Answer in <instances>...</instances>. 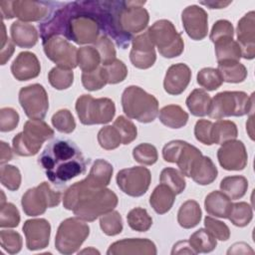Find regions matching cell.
Segmentation results:
<instances>
[{"label": "cell", "instance_id": "cell-24", "mask_svg": "<svg viewBox=\"0 0 255 255\" xmlns=\"http://www.w3.org/2000/svg\"><path fill=\"white\" fill-rule=\"evenodd\" d=\"M12 41L20 48H32L38 42V32L36 28L29 23L15 21L10 27Z\"/></svg>", "mask_w": 255, "mask_h": 255}, {"label": "cell", "instance_id": "cell-15", "mask_svg": "<svg viewBox=\"0 0 255 255\" xmlns=\"http://www.w3.org/2000/svg\"><path fill=\"white\" fill-rule=\"evenodd\" d=\"M44 53L49 60L59 68L73 70L78 66V49L67 39L61 36H54L43 42Z\"/></svg>", "mask_w": 255, "mask_h": 255}, {"label": "cell", "instance_id": "cell-14", "mask_svg": "<svg viewBox=\"0 0 255 255\" xmlns=\"http://www.w3.org/2000/svg\"><path fill=\"white\" fill-rule=\"evenodd\" d=\"M116 180L124 193L131 197H139L147 191L151 182V174L146 167L132 166L120 170Z\"/></svg>", "mask_w": 255, "mask_h": 255}, {"label": "cell", "instance_id": "cell-34", "mask_svg": "<svg viewBox=\"0 0 255 255\" xmlns=\"http://www.w3.org/2000/svg\"><path fill=\"white\" fill-rule=\"evenodd\" d=\"M238 135L236 125L227 120H218L212 125L211 136L215 144H223L229 140H233Z\"/></svg>", "mask_w": 255, "mask_h": 255}, {"label": "cell", "instance_id": "cell-51", "mask_svg": "<svg viewBox=\"0 0 255 255\" xmlns=\"http://www.w3.org/2000/svg\"><path fill=\"white\" fill-rule=\"evenodd\" d=\"M0 244L1 247L9 254H16L21 251L23 241L18 232L14 230H1Z\"/></svg>", "mask_w": 255, "mask_h": 255}, {"label": "cell", "instance_id": "cell-29", "mask_svg": "<svg viewBox=\"0 0 255 255\" xmlns=\"http://www.w3.org/2000/svg\"><path fill=\"white\" fill-rule=\"evenodd\" d=\"M202 217V211L197 201L186 200L181 204L177 212V222L185 229H190L198 225Z\"/></svg>", "mask_w": 255, "mask_h": 255}, {"label": "cell", "instance_id": "cell-25", "mask_svg": "<svg viewBox=\"0 0 255 255\" xmlns=\"http://www.w3.org/2000/svg\"><path fill=\"white\" fill-rule=\"evenodd\" d=\"M113 165L105 159H97L91 167L89 175L85 178L86 181L94 188H106L113 176Z\"/></svg>", "mask_w": 255, "mask_h": 255}, {"label": "cell", "instance_id": "cell-5", "mask_svg": "<svg viewBox=\"0 0 255 255\" xmlns=\"http://www.w3.org/2000/svg\"><path fill=\"white\" fill-rule=\"evenodd\" d=\"M53 136L54 130L43 120H29L24 124L23 131L13 137V150L20 156L35 155L42 144Z\"/></svg>", "mask_w": 255, "mask_h": 255}, {"label": "cell", "instance_id": "cell-37", "mask_svg": "<svg viewBox=\"0 0 255 255\" xmlns=\"http://www.w3.org/2000/svg\"><path fill=\"white\" fill-rule=\"evenodd\" d=\"M78 66L83 72H92L100 67L101 56L93 46H84L78 49Z\"/></svg>", "mask_w": 255, "mask_h": 255}, {"label": "cell", "instance_id": "cell-52", "mask_svg": "<svg viewBox=\"0 0 255 255\" xmlns=\"http://www.w3.org/2000/svg\"><path fill=\"white\" fill-rule=\"evenodd\" d=\"M20 223V213L17 207L11 203L6 202L0 205V227L13 228Z\"/></svg>", "mask_w": 255, "mask_h": 255}, {"label": "cell", "instance_id": "cell-47", "mask_svg": "<svg viewBox=\"0 0 255 255\" xmlns=\"http://www.w3.org/2000/svg\"><path fill=\"white\" fill-rule=\"evenodd\" d=\"M132 156L135 161L143 165H152L157 161L158 154L154 145L143 142L132 149Z\"/></svg>", "mask_w": 255, "mask_h": 255}, {"label": "cell", "instance_id": "cell-30", "mask_svg": "<svg viewBox=\"0 0 255 255\" xmlns=\"http://www.w3.org/2000/svg\"><path fill=\"white\" fill-rule=\"evenodd\" d=\"M188 114L177 105H167L159 111L158 119L162 125L170 128H180L188 122Z\"/></svg>", "mask_w": 255, "mask_h": 255}, {"label": "cell", "instance_id": "cell-48", "mask_svg": "<svg viewBox=\"0 0 255 255\" xmlns=\"http://www.w3.org/2000/svg\"><path fill=\"white\" fill-rule=\"evenodd\" d=\"M121 134L122 143L128 144L137 136V129L134 124L124 116H120L115 120L113 125Z\"/></svg>", "mask_w": 255, "mask_h": 255}, {"label": "cell", "instance_id": "cell-62", "mask_svg": "<svg viewBox=\"0 0 255 255\" xmlns=\"http://www.w3.org/2000/svg\"><path fill=\"white\" fill-rule=\"evenodd\" d=\"M232 3V1H200L199 4L204 5L210 9H222L227 7L228 5H230Z\"/></svg>", "mask_w": 255, "mask_h": 255}, {"label": "cell", "instance_id": "cell-11", "mask_svg": "<svg viewBox=\"0 0 255 255\" xmlns=\"http://www.w3.org/2000/svg\"><path fill=\"white\" fill-rule=\"evenodd\" d=\"M61 201V192L54 190L46 181L28 189L22 196L21 205L28 216H38L45 213L47 208L58 206Z\"/></svg>", "mask_w": 255, "mask_h": 255}, {"label": "cell", "instance_id": "cell-57", "mask_svg": "<svg viewBox=\"0 0 255 255\" xmlns=\"http://www.w3.org/2000/svg\"><path fill=\"white\" fill-rule=\"evenodd\" d=\"M213 123L207 120H198L194 126V135L195 138L203 144L211 145L213 144L211 129Z\"/></svg>", "mask_w": 255, "mask_h": 255}, {"label": "cell", "instance_id": "cell-55", "mask_svg": "<svg viewBox=\"0 0 255 255\" xmlns=\"http://www.w3.org/2000/svg\"><path fill=\"white\" fill-rule=\"evenodd\" d=\"M204 226L216 239L220 241H227L230 237L229 227L224 222L211 216H206L204 218Z\"/></svg>", "mask_w": 255, "mask_h": 255}, {"label": "cell", "instance_id": "cell-39", "mask_svg": "<svg viewBox=\"0 0 255 255\" xmlns=\"http://www.w3.org/2000/svg\"><path fill=\"white\" fill-rule=\"evenodd\" d=\"M128 226L138 232L147 231L152 225V218L147 213L146 209L141 207L132 208L127 215Z\"/></svg>", "mask_w": 255, "mask_h": 255}, {"label": "cell", "instance_id": "cell-6", "mask_svg": "<svg viewBox=\"0 0 255 255\" xmlns=\"http://www.w3.org/2000/svg\"><path fill=\"white\" fill-rule=\"evenodd\" d=\"M75 108L80 122L86 126L108 124L116 114V106L111 99H95L91 95L80 96Z\"/></svg>", "mask_w": 255, "mask_h": 255}, {"label": "cell", "instance_id": "cell-35", "mask_svg": "<svg viewBox=\"0 0 255 255\" xmlns=\"http://www.w3.org/2000/svg\"><path fill=\"white\" fill-rule=\"evenodd\" d=\"M189 243L193 250L198 253H209L217 246L216 238L204 228H200L192 233L189 237Z\"/></svg>", "mask_w": 255, "mask_h": 255}, {"label": "cell", "instance_id": "cell-46", "mask_svg": "<svg viewBox=\"0 0 255 255\" xmlns=\"http://www.w3.org/2000/svg\"><path fill=\"white\" fill-rule=\"evenodd\" d=\"M53 127L60 132L71 133L76 128V122L72 113L67 110H59L56 112L51 119Z\"/></svg>", "mask_w": 255, "mask_h": 255}, {"label": "cell", "instance_id": "cell-43", "mask_svg": "<svg viewBox=\"0 0 255 255\" xmlns=\"http://www.w3.org/2000/svg\"><path fill=\"white\" fill-rule=\"evenodd\" d=\"M50 85L56 90H66L70 88L74 82V73L72 70H66L54 67L48 74Z\"/></svg>", "mask_w": 255, "mask_h": 255}, {"label": "cell", "instance_id": "cell-23", "mask_svg": "<svg viewBox=\"0 0 255 255\" xmlns=\"http://www.w3.org/2000/svg\"><path fill=\"white\" fill-rule=\"evenodd\" d=\"M41 72L40 62L32 52H21L11 64V73L18 81H29L37 78Z\"/></svg>", "mask_w": 255, "mask_h": 255}, {"label": "cell", "instance_id": "cell-38", "mask_svg": "<svg viewBox=\"0 0 255 255\" xmlns=\"http://www.w3.org/2000/svg\"><path fill=\"white\" fill-rule=\"evenodd\" d=\"M253 212L252 207L244 201L232 203L228 219L231 223L237 227L247 226L252 220Z\"/></svg>", "mask_w": 255, "mask_h": 255}, {"label": "cell", "instance_id": "cell-36", "mask_svg": "<svg viewBox=\"0 0 255 255\" xmlns=\"http://www.w3.org/2000/svg\"><path fill=\"white\" fill-rule=\"evenodd\" d=\"M215 48V55L217 59V63L229 62V61H236L242 58L241 49L236 41L233 39L219 41L214 44Z\"/></svg>", "mask_w": 255, "mask_h": 255}, {"label": "cell", "instance_id": "cell-16", "mask_svg": "<svg viewBox=\"0 0 255 255\" xmlns=\"http://www.w3.org/2000/svg\"><path fill=\"white\" fill-rule=\"evenodd\" d=\"M217 159L225 170H243L248 161L246 147L241 140L224 142L217 150Z\"/></svg>", "mask_w": 255, "mask_h": 255}, {"label": "cell", "instance_id": "cell-8", "mask_svg": "<svg viewBox=\"0 0 255 255\" xmlns=\"http://www.w3.org/2000/svg\"><path fill=\"white\" fill-rule=\"evenodd\" d=\"M90 234V227L79 217H70L63 220L57 230L55 237L56 249L64 254L70 255L79 250Z\"/></svg>", "mask_w": 255, "mask_h": 255}, {"label": "cell", "instance_id": "cell-27", "mask_svg": "<svg viewBox=\"0 0 255 255\" xmlns=\"http://www.w3.org/2000/svg\"><path fill=\"white\" fill-rule=\"evenodd\" d=\"M175 195L170 187L160 183L153 189L149 197V204L157 214H164L171 209Z\"/></svg>", "mask_w": 255, "mask_h": 255}, {"label": "cell", "instance_id": "cell-31", "mask_svg": "<svg viewBox=\"0 0 255 255\" xmlns=\"http://www.w3.org/2000/svg\"><path fill=\"white\" fill-rule=\"evenodd\" d=\"M185 104L191 115L195 117H204L208 114L211 98L204 90L195 89L188 95Z\"/></svg>", "mask_w": 255, "mask_h": 255}, {"label": "cell", "instance_id": "cell-2", "mask_svg": "<svg viewBox=\"0 0 255 255\" xmlns=\"http://www.w3.org/2000/svg\"><path fill=\"white\" fill-rule=\"evenodd\" d=\"M117 194L108 188H94L86 179L75 182L64 193L63 205L72 210L80 219L95 221L102 215L114 210L118 205Z\"/></svg>", "mask_w": 255, "mask_h": 255}, {"label": "cell", "instance_id": "cell-63", "mask_svg": "<svg viewBox=\"0 0 255 255\" xmlns=\"http://www.w3.org/2000/svg\"><path fill=\"white\" fill-rule=\"evenodd\" d=\"M80 253H81V254H84V253H88V254H89V253H93V254H96V253H97V254H100V252H99L98 250L94 249L93 247H90V248L84 249V250L80 251V252H79V254H80Z\"/></svg>", "mask_w": 255, "mask_h": 255}, {"label": "cell", "instance_id": "cell-22", "mask_svg": "<svg viewBox=\"0 0 255 255\" xmlns=\"http://www.w3.org/2000/svg\"><path fill=\"white\" fill-rule=\"evenodd\" d=\"M191 80V70L183 63L171 65L163 80L164 91L172 96L180 95L185 91Z\"/></svg>", "mask_w": 255, "mask_h": 255}, {"label": "cell", "instance_id": "cell-32", "mask_svg": "<svg viewBox=\"0 0 255 255\" xmlns=\"http://www.w3.org/2000/svg\"><path fill=\"white\" fill-rule=\"evenodd\" d=\"M248 180L242 175L226 176L220 181V189L230 199L242 198L247 191Z\"/></svg>", "mask_w": 255, "mask_h": 255}, {"label": "cell", "instance_id": "cell-56", "mask_svg": "<svg viewBox=\"0 0 255 255\" xmlns=\"http://www.w3.org/2000/svg\"><path fill=\"white\" fill-rule=\"evenodd\" d=\"M19 114L12 108H2L0 110V130L2 132L11 131L19 124Z\"/></svg>", "mask_w": 255, "mask_h": 255}, {"label": "cell", "instance_id": "cell-12", "mask_svg": "<svg viewBox=\"0 0 255 255\" xmlns=\"http://www.w3.org/2000/svg\"><path fill=\"white\" fill-rule=\"evenodd\" d=\"M202 156L201 151L187 141L176 139L167 142L162 148V157L165 161L176 163L180 172L190 177L196 161Z\"/></svg>", "mask_w": 255, "mask_h": 255}, {"label": "cell", "instance_id": "cell-49", "mask_svg": "<svg viewBox=\"0 0 255 255\" xmlns=\"http://www.w3.org/2000/svg\"><path fill=\"white\" fill-rule=\"evenodd\" d=\"M103 67L107 76L108 84L114 85L122 83L128 76V68L126 64L119 59H115L113 62L104 65Z\"/></svg>", "mask_w": 255, "mask_h": 255}, {"label": "cell", "instance_id": "cell-17", "mask_svg": "<svg viewBox=\"0 0 255 255\" xmlns=\"http://www.w3.org/2000/svg\"><path fill=\"white\" fill-rule=\"evenodd\" d=\"M181 21L185 33L194 41H200L207 36L208 15L206 11L197 6L189 5L181 13Z\"/></svg>", "mask_w": 255, "mask_h": 255}, {"label": "cell", "instance_id": "cell-19", "mask_svg": "<svg viewBox=\"0 0 255 255\" xmlns=\"http://www.w3.org/2000/svg\"><path fill=\"white\" fill-rule=\"evenodd\" d=\"M22 229L26 238V246L30 251L41 250L49 245L51 225L48 220L44 218L26 220Z\"/></svg>", "mask_w": 255, "mask_h": 255}, {"label": "cell", "instance_id": "cell-45", "mask_svg": "<svg viewBox=\"0 0 255 255\" xmlns=\"http://www.w3.org/2000/svg\"><path fill=\"white\" fill-rule=\"evenodd\" d=\"M82 84L88 91H98L108 84L104 67H99L92 72L82 73Z\"/></svg>", "mask_w": 255, "mask_h": 255}, {"label": "cell", "instance_id": "cell-50", "mask_svg": "<svg viewBox=\"0 0 255 255\" xmlns=\"http://www.w3.org/2000/svg\"><path fill=\"white\" fill-rule=\"evenodd\" d=\"M0 178L2 185L8 188L10 191H15L20 187L21 173L19 168L14 165H2L0 170Z\"/></svg>", "mask_w": 255, "mask_h": 255}, {"label": "cell", "instance_id": "cell-10", "mask_svg": "<svg viewBox=\"0 0 255 255\" xmlns=\"http://www.w3.org/2000/svg\"><path fill=\"white\" fill-rule=\"evenodd\" d=\"M53 5L55 3L45 1H1L0 11L2 19L9 20L17 17L22 22H36L49 18Z\"/></svg>", "mask_w": 255, "mask_h": 255}, {"label": "cell", "instance_id": "cell-13", "mask_svg": "<svg viewBox=\"0 0 255 255\" xmlns=\"http://www.w3.org/2000/svg\"><path fill=\"white\" fill-rule=\"evenodd\" d=\"M19 103L25 115L31 120H43L49 109L47 92L40 84H32L21 88Z\"/></svg>", "mask_w": 255, "mask_h": 255}, {"label": "cell", "instance_id": "cell-18", "mask_svg": "<svg viewBox=\"0 0 255 255\" xmlns=\"http://www.w3.org/2000/svg\"><path fill=\"white\" fill-rule=\"evenodd\" d=\"M129 60L135 68L141 70L148 69L155 63L156 54L154 45L151 42L147 31L132 38Z\"/></svg>", "mask_w": 255, "mask_h": 255}, {"label": "cell", "instance_id": "cell-61", "mask_svg": "<svg viewBox=\"0 0 255 255\" xmlns=\"http://www.w3.org/2000/svg\"><path fill=\"white\" fill-rule=\"evenodd\" d=\"M0 150H1L0 151V163L3 165L4 163H6L12 159L13 153H12L11 147L5 141L0 142Z\"/></svg>", "mask_w": 255, "mask_h": 255}, {"label": "cell", "instance_id": "cell-60", "mask_svg": "<svg viewBox=\"0 0 255 255\" xmlns=\"http://www.w3.org/2000/svg\"><path fill=\"white\" fill-rule=\"evenodd\" d=\"M253 254L254 251L251 249V247L244 242H237L234 243L227 251V254Z\"/></svg>", "mask_w": 255, "mask_h": 255}, {"label": "cell", "instance_id": "cell-41", "mask_svg": "<svg viewBox=\"0 0 255 255\" xmlns=\"http://www.w3.org/2000/svg\"><path fill=\"white\" fill-rule=\"evenodd\" d=\"M196 80L198 85L207 91H215L223 83V79L219 71L210 67L201 69L197 73Z\"/></svg>", "mask_w": 255, "mask_h": 255}, {"label": "cell", "instance_id": "cell-4", "mask_svg": "<svg viewBox=\"0 0 255 255\" xmlns=\"http://www.w3.org/2000/svg\"><path fill=\"white\" fill-rule=\"evenodd\" d=\"M254 94L248 96L241 91H224L211 99L208 116L220 120L226 117H242L252 114L254 110Z\"/></svg>", "mask_w": 255, "mask_h": 255}, {"label": "cell", "instance_id": "cell-28", "mask_svg": "<svg viewBox=\"0 0 255 255\" xmlns=\"http://www.w3.org/2000/svg\"><path fill=\"white\" fill-rule=\"evenodd\" d=\"M218 174V170L210 157L202 155L193 166L190 177L199 185L212 183Z\"/></svg>", "mask_w": 255, "mask_h": 255}, {"label": "cell", "instance_id": "cell-40", "mask_svg": "<svg viewBox=\"0 0 255 255\" xmlns=\"http://www.w3.org/2000/svg\"><path fill=\"white\" fill-rule=\"evenodd\" d=\"M159 181L170 187L175 194H180L186 187L184 175L173 167L163 168L160 172Z\"/></svg>", "mask_w": 255, "mask_h": 255}, {"label": "cell", "instance_id": "cell-26", "mask_svg": "<svg viewBox=\"0 0 255 255\" xmlns=\"http://www.w3.org/2000/svg\"><path fill=\"white\" fill-rule=\"evenodd\" d=\"M232 202L230 198L222 191L214 190L206 195L204 200V207L209 215L228 218Z\"/></svg>", "mask_w": 255, "mask_h": 255}, {"label": "cell", "instance_id": "cell-21", "mask_svg": "<svg viewBox=\"0 0 255 255\" xmlns=\"http://www.w3.org/2000/svg\"><path fill=\"white\" fill-rule=\"evenodd\" d=\"M155 244L146 238H128L114 242L110 245L107 254L108 255H155Z\"/></svg>", "mask_w": 255, "mask_h": 255}, {"label": "cell", "instance_id": "cell-54", "mask_svg": "<svg viewBox=\"0 0 255 255\" xmlns=\"http://www.w3.org/2000/svg\"><path fill=\"white\" fill-rule=\"evenodd\" d=\"M94 45V47L98 50L101 56L103 66L113 62L116 59V49L114 47L112 40L108 36H101Z\"/></svg>", "mask_w": 255, "mask_h": 255}, {"label": "cell", "instance_id": "cell-20", "mask_svg": "<svg viewBox=\"0 0 255 255\" xmlns=\"http://www.w3.org/2000/svg\"><path fill=\"white\" fill-rule=\"evenodd\" d=\"M237 43L241 49L242 58L252 60L255 57V13L245 14L237 24Z\"/></svg>", "mask_w": 255, "mask_h": 255}, {"label": "cell", "instance_id": "cell-42", "mask_svg": "<svg viewBox=\"0 0 255 255\" xmlns=\"http://www.w3.org/2000/svg\"><path fill=\"white\" fill-rule=\"evenodd\" d=\"M100 227L108 236H115L123 231V219L121 214L112 210L100 217Z\"/></svg>", "mask_w": 255, "mask_h": 255}, {"label": "cell", "instance_id": "cell-58", "mask_svg": "<svg viewBox=\"0 0 255 255\" xmlns=\"http://www.w3.org/2000/svg\"><path fill=\"white\" fill-rule=\"evenodd\" d=\"M2 33H1V52H0V63L5 65L14 53V42L6 36V29L3 22H1Z\"/></svg>", "mask_w": 255, "mask_h": 255}, {"label": "cell", "instance_id": "cell-3", "mask_svg": "<svg viewBox=\"0 0 255 255\" xmlns=\"http://www.w3.org/2000/svg\"><path fill=\"white\" fill-rule=\"evenodd\" d=\"M122 107L128 118L143 124L153 122L158 114L156 98L137 86H128L124 90Z\"/></svg>", "mask_w": 255, "mask_h": 255}, {"label": "cell", "instance_id": "cell-44", "mask_svg": "<svg viewBox=\"0 0 255 255\" xmlns=\"http://www.w3.org/2000/svg\"><path fill=\"white\" fill-rule=\"evenodd\" d=\"M98 142L102 148L112 150L120 146L122 143V137L114 126H106L98 132Z\"/></svg>", "mask_w": 255, "mask_h": 255}, {"label": "cell", "instance_id": "cell-7", "mask_svg": "<svg viewBox=\"0 0 255 255\" xmlns=\"http://www.w3.org/2000/svg\"><path fill=\"white\" fill-rule=\"evenodd\" d=\"M148 36L164 58H175L182 54L184 42L174 25L165 19L155 21L148 29Z\"/></svg>", "mask_w": 255, "mask_h": 255}, {"label": "cell", "instance_id": "cell-1", "mask_svg": "<svg viewBox=\"0 0 255 255\" xmlns=\"http://www.w3.org/2000/svg\"><path fill=\"white\" fill-rule=\"evenodd\" d=\"M48 179L55 185H64L86 171L90 159H86L78 145L66 138L49 143L38 158Z\"/></svg>", "mask_w": 255, "mask_h": 255}, {"label": "cell", "instance_id": "cell-59", "mask_svg": "<svg viewBox=\"0 0 255 255\" xmlns=\"http://www.w3.org/2000/svg\"><path fill=\"white\" fill-rule=\"evenodd\" d=\"M171 254H196L188 240H180L173 245Z\"/></svg>", "mask_w": 255, "mask_h": 255}, {"label": "cell", "instance_id": "cell-33", "mask_svg": "<svg viewBox=\"0 0 255 255\" xmlns=\"http://www.w3.org/2000/svg\"><path fill=\"white\" fill-rule=\"evenodd\" d=\"M217 70L219 71L223 82L226 83H242L247 77V69L240 62L229 61L218 63Z\"/></svg>", "mask_w": 255, "mask_h": 255}, {"label": "cell", "instance_id": "cell-53", "mask_svg": "<svg viewBox=\"0 0 255 255\" xmlns=\"http://www.w3.org/2000/svg\"><path fill=\"white\" fill-rule=\"evenodd\" d=\"M234 36V29L232 24L228 20H218L216 21L211 29L210 32V40L213 44L223 41V40H228V39H233Z\"/></svg>", "mask_w": 255, "mask_h": 255}, {"label": "cell", "instance_id": "cell-9", "mask_svg": "<svg viewBox=\"0 0 255 255\" xmlns=\"http://www.w3.org/2000/svg\"><path fill=\"white\" fill-rule=\"evenodd\" d=\"M145 1H119L117 21L121 32L132 40V35L143 31L148 24L149 15L143 5Z\"/></svg>", "mask_w": 255, "mask_h": 255}]
</instances>
